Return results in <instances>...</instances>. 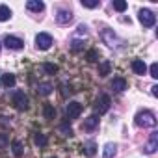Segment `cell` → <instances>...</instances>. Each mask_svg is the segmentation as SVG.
Here are the masks:
<instances>
[{
  "instance_id": "cell-15",
  "label": "cell",
  "mask_w": 158,
  "mask_h": 158,
  "mask_svg": "<svg viewBox=\"0 0 158 158\" xmlns=\"http://www.w3.org/2000/svg\"><path fill=\"white\" fill-rule=\"evenodd\" d=\"M115 143H106L104 145V151H102V158H114V154H115Z\"/></svg>"
},
{
  "instance_id": "cell-23",
  "label": "cell",
  "mask_w": 158,
  "mask_h": 158,
  "mask_svg": "<svg viewBox=\"0 0 158 158\" xmlns=\"http://www.w3.org/2000/svg\"><path fill=\"white\" fill-rule=\"evenodd\" d=\"M114 10L125 11V10H127V2H123V0H114Z\"/></svg>"
},
{
  "instance_id": "cell-1",
  "label": "cell",
  "mask_w": 158,
  "mask_h": 158,
  "mask_svg": "<svg viewBox=\"0 0 158 158\" xmlns=\"http://www.w3.org/2000/svg\"><path fill=\"white\" fill-rule=\"evenodd\" d=\"M136 125H138V127H143V128L154 127V125H156V117H154V114L149 112V110L138 112V115H136Z\"/></svg>"
},
{
  "instance_id": "cell-8",
  "label": "cell",
  "mask_w": 158,
  "mask_h": 158,
  "mask_svg": "<svg viewBox=\"0 0 158 158\" xmlns=\"http://www.w3.org/2000/svg\"><path fill=\"white\" fill-rule=\"evenodd\" d=\"M82 114V104L80 102H69L67 104V117L69 119H76Z\"/></svg>"
},
{
  "instance_id": "cell-25",
  "label": "cell",
  "mask_w": 158,
  "mask_h": 158,
  "mask_svg": "<svg viewBox=\"0 0 158 158\" xmlns=\"http://www.w3.org/2000/svg\"><path fill=\"white\" fill-rule=\"evenodd\" d=\"M35 143L43 147V145H47V138H45L43 134H35Z\"/></svg>"
},
{
  "instance_id": "cell-7",
  "label": "cell",
  "mask_w": 158,
  "mask_h": 158,
  "mask_svg": "<svg viewBox=\"0 0 158 158\" xmlns=\"http://www.w3.org/2000/svg\"><path fill=\"white\" fill-rule=\"evenodd\" d=\"M97 110H99V114H106L110 110V97L106 93L99 95V99H97Z\"/></svg>"
},
{
  "instance_id": "cell-10",
  "label": "cell",
  "mask_w": 158,
  "mask_h": 158,
  "mask_svg": "<svg viewBox=\"0 0 158 158\" xmlns=\"http://www.w3.org/2000/svg\"><path fill=\"white\" fill-rule=\"evenodd\" d=\"M156 147H158V132H152V134H151V139H149V143L145 145V152L152 154V152L156 151Z\"/></svg>"
},
{
  "instance_id": "cell-11",
  "label": "cell",
  "mask_w": 158,
  "mask_h": 158,
  "mask_svg": "<svg viewBox=\"0 0 158 158\" xmlns=\"http://www.w3.org/2000/svg\"><path fill=\"white\" fill-rule=\"evenodd\" d=\"M132 71H134L136 74H145V73H147L145 61H143V60H134V61H132Z\"/></svg>"
},
{
  "instance_id": "cell-28",
  "label": "cell",
  "mask_w": 158,
  "mask_h": 158,
  "mask_svg": "<svg viewBox=\"0 0 158 158\" xmlns=\"http://www.w3.org/2000/svg\"><path fill=\"white\" fill-rule=\"evenodd\" d=\"M108 69H110V65H108V63H102V67H101V74L104 76V74L108 73Z\"/></svg>"
},
{
  "instance_id": "cell-14",
  "label": "cell",
  "mask_w": 158,
  "mask_h": 158,
  "mask_svg": "<svg viewBox=\"0 0 158 158\" xmlns=\"http://www.w3.org/2000/svg\"><path fill=\"white\" fill-rule=\"evenodd\" d=\"M11 19V10L6 4H0V23H6Z\"/></svg>"
},
{
  "instance_id": "cell-20",
  "label": "cell",
  "mask_w": 158,
  "mask_h": 158,
  "mask_svg": "<svg viewBox=\"0 0 158 158\" xmlns=\"http://www.w3.org/2000/svg\"><path fill=\"white\" fill-rule=\"evenodd\" d=\"M84 149H86V154H88V156H93V154H95V149H97V145H95V141H88Z\"/></svg>"
},
{
  "instance_id": "cell-9",
  "label": "cell",
  "mask_w": 158,
  "mask_h": 158,
  "mask_svg": "<svg viewBox=\"0 0 158 158\" xmlns=\"http://www.w3.org/2000/svg\"><path fill=\"white\" fill-rule=\"evenodd\" d=\"M56 21H58L60 24H67V23L73 21V13H71L69 10H60L58 15H56Z\"/></svg>"
},
{
  "instance_id": "cell-16",
  "label": "cell",
  "mask_w": 158,
  "mask_h": 158,
  "mask_svg": "<svg viewBox=\"0 0 158 158\" xmlns=\"http://www.w3.org/2000/svg\"><path fill=\"white\" fill-rule=\"evenodd\" d=\"M112 89L114 91H123V89H127V82L123 78H114L112 80Z\"/></svg>"
},
{
  "instance_id": "cell-18",
  "label": "cell",
  "mask_w": 158,
  "mask_h": 158,
  "mask_svg": "<svg viewBox=\"0 0 158 158\" xmlns=\"http://www.w3.org/2000/svg\"><path fill=\"white\" fill-rule=\"evenodd\" d=\"M37 91H39L41 95H50V93H52V86H50V84H39Z\"/></svg>"
},
{
  "instance_id": "cell-27",
  "label": "cell",
  "mask_w": 158,
  "mask_h": 158,
  "mask_svg": "<svg viewBox=\"0 0 158 158\" xmlns=\"http://www.w3.org/2000/svg\"><path fill=\"white\" fill-rule=\"evenodd\" d=\"M8 145V136L6 134H0V149Z\"/></svg>"
},
{
  "instance_id": "cell-19",
  "label": "cell",
  "mask_w": 158,
  "mask_h": 158,
  "mask_svg": "<svg viewBox=\"0 0 158 158\" xmlns=\"http://www.w3.org/2000/svg\"><path fill=\"white\" fill-rule=\"evenodd\" d=\"M82 6H84V8L93 10V8H99V6H101V2H99V0H82Z\"/></svg>"
},
{
  "instance_id": "cell-30",
  "label": "cell",
  "mask_w": 158,
  "mask_h": 158,
  "mask_svg": "<svg viewBox=\"0 0 158 158\" xmlns=\"http://www.w3.org/2000/svg\"><path fill=\"white\" fill-rule=\"evenodd\" d=\"M95 58H97V52H89V61H95Z\"/></svg>"
},
{
  "instance_id": "cell-5",
  "label": "cell",
  "mask_w": 158,
  "mask_h": 158,
  "mask_svg": "<svg viewBox=\"0 0 158 158\" xmlns=\"http://www.w3.org/2000/svg\"><path fill=\"white\" fill-rule=\"evenodd\" d=\"M101 35H102L104 43H106L108 47H112V48H117V47H119V43H121V41L115 37V34H114L112 30H108V28H106V30H102V34H101Z\"/></svg>"
},
{
  "instance_id": "cell-6",
  "label": "cell",
  "mask_w": 158,
  "mask_h": 158,
  "mask_svg": "<svg viewBox=\"0 0 158 158\" xmlns=\"http://www.w3.org/2000/svg\"><path fill=\"white\" fill-rule=\"evenodd\" d=\"M4 45H6L8 48H11V50H21L24 43H23V39H19V37H15V35H6Z\"/></svg>"
},
{
  "instance_id": "cell-12",
  "label": "cell",
  "mask_w": 158,
  "mask_h": 158,
  "mask_svg": "<svg viewBox=\"0 0 158 158\" xmlns=\"http://www.w3.org/2000/svg\"><path fill=\"white\" fill-rule=\"evenodd\" d=\"M97 127H99V117H97V115H89V117L84 121V125H82L84 130H93V128H97Z\"/></svg>"
},
{
  "instance_id": "cell-21",
  "label": "cell",
  "mask_w": 158,
  "mask_h": 158,
  "mask_svg": "<svg viewBox=\"0 0 158 158\" xmlns=\"http://www.w3.org/2000/svg\"><path fill=\"white\" fill-rule=\"evenodd\" d=\"M13 154L19 158V156H23V143L21 141H13Z\"/></svg>"
},
{
  "instance_id": "cell-4",
  "label": "cell",
  "mask_w": 158,
  "mask_h": 158,
  "mask_svg": "<svg viewBox=\"0 0 158 158\" xmlns=\"http://www.w3.org/2000/svg\"><path fill=\"white\" fill-rule=\"evenodd\" d=\"M13 104L17 110H26L28 108V97L24 95V91H15L13 93Z\"/></svg>"
},
{
  "instance_id": "cell-2",
  "label": "cell",
  "mask_w": 158,
  "mask_h": 158,
  "mask_svg": "<svg viewBox=\"0 0 158 158\" xmlns=\"http://www.w3.org/2000/svg\"><path fill=\"white\" fill-rule=\"evenodd\" d=\"M50 45H52V37H50V34L41 32V34L35 35V47H37L39 50H48Z\"/></svg>"
},
{
  "instance_id": "cell-24",
  "label": "cell",
  "mask_w": 158,
  "mask_h": 158,
  "mask_svg": "<svg viewBox=\"0 0 158 158\" xmlns=\"http://www.w3.org/2000/svg\"><path fill=\"white\" fill-rule=\"evenodd\" d=\"M149 73H151L152 78H158V63H152V65L149 67Z\"/></svg>"
},
{
  "instance_id": "cell-3",
  "label": "cell",
  "mask_w": 158,
  "mask_h": 158,
  "mask_svg": "<svg viewBox=\"0 0 158 158\" xmlns=\"http://www.w3.org/2000/svg\"><path fill=\"white\" fill-rule=\"evenodd\" d=\"M139 23L143 24V26H154V23H156V15L151 11V10H139Z\"/></svg>"
},
{
  "instance_id": "cell-32",
  "label": "cell",
  "mask_w": 158,
  "mask_h": 158,
  "mask_svg": "<svg viewBox=\"0 0 158 158\" xmlns=\"http://www.w3.org/2000/svg\"><path fill=\"white\" fill-rule=\"evenodd\" d=\"M0 48H2V45H0Z\"/></svg>"
},
{
  "instance_id": "cell-17",
  "label": "cell",
  "mask_w": 158,
  "mask_h": 158,
  "mask_svg": "<svg viewBox=\"0 0 158 158\" xmlns=\"http://www.w3.org/2000/svg\"><path fill=\"white\" fill-rule=\"evenodd\" d=\"M2 84H4L6 88H13V86H15V74H11V73L2 74Z\"/></svg>"
},
{
  "instance_id": "cell-31",
  "label": "cell",
  "mask_w": 158,
  "mask_h": 158,
  "mask_svg": "<svg viewBox=\"0 0 158 158\" xmlns=\"http://www.w3.org/2000/svg\"><path fill=\"white\" fill-rule=\"evenodd\" d=\"M151 89H152V91H151V93H152V95H154V97H156V95H158V86H152V88H151Z\"/></svg>"
},
{
  "instance_id": "cell-13",
  "label": "cell",
  "mask_w": 158,
  "mask_h": 158,
  "mask_svg": "<svg viewBox=\"0 0 158 158\" xmlns=\"http://www.w3.org/2000/svg\"><path fill=\"white\" fill-rule=\"evenodd\" d=\"M26 8L30 10V11H43V8H45V4L41 2V0H28L26 2Z\"/></svg>"
},
{
  "instance_id": "cell-22",
  "label": "cell",
  "mask_w": 158,
  "mask_h": 158,
  "mask_svg": "<svg viewBox=\"0 0 158 158\" xmlns=\"http://www.w3.org/2000/svg\"><path fill=\"white\" fill-rule=\"evenodd\" d=\"M54 115H56V110H54L50 104H47V106H45V117H47V119H54Z\"/></svg>"
},
{
  "instance_id": "cell-26",
  "label": "cell",
  "mask_w": 158,
  "mask_h": 158,
  "mask_svg": "<svg viewBox=\"0 0 158 158\" xmlns=\"http://www.w3.org/2000/svg\"><path fill=\"white\" fill-rule=\"evenodd\" d=\"M45 71H47V73H50V74H54V73L58 71V67H56V65H52V63H45Z\"/></svg>"
},
{
  "instance_id": "cell-29",
  "label": "cell",
  "mask_w": 158,
  "mask_h": 158,
  "mask_svg": "<svg viewBox=\"0 0 158 158\" xmlns=\"http://www.w3.org/2000/svg\"><path fill=\"white\" fill-rule=\"evenodd\" d=\"M82 47V41H73V50H78Z\"/></svg>"
}]
</instances>
